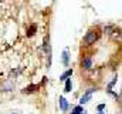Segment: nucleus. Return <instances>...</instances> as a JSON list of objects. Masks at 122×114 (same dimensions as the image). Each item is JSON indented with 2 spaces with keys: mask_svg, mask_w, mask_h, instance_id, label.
Instances as JSON below:
<instances>
[{
  "mask_svg": "<svg viewBox=\"0 0 122 114\" xmlns=\"http://www.w3.org/2000/svg\"><path fill=\"white\" fill-rule=\"evenodd\" d=\"M95 90H97L95 87H92V88H88V91H87V93H85V94H84V96H82L81 98H80V104H81V106L90 101V98H91L92 93H95Z\"/></svg>",
  "mask_w": 122,
  "mask_h": 114,
  "instance_id": "nucleus-1",
  "label": "nucleus"
},
{
  "mask_svg": "<svg viewBox=\"0 0 122 114\" xmlns=\"http://www.w3.org/2000/svg\"><path fill=\"white\" fill-rule=\"evenodd\" d=\"M97 40V33L95 31H88L84 37V43L85 44H94V41Z\"/></svg>",
  "mask_w": 122,
  "mask_h": 114,
  "instance_id": "nucleus-2",
  "label": "nucleus"
},
{
  "mask_svg": "<svg viewBox=\"0 0 122 114\" xmlns=\"http://www.w3.org/2000/svg\"><path fill=\"white\" fill-rule=\"evenodd\" d=\"M81 66H82V68L84 70H90L92 67V57L91 56H85L82 58V61H81Z\"/></svg>",
  "mask_w": 122,
  "mask_h": 114,
  "instance_id": "nucleus-3",
  "label": "nucleus"
},
{
  "mask_svg": "<svg viewBox=\"0 0 122 114\" xmlns=\"http://www.w3.org/2000/svg\"><path fill=\"white\" fill-rule=\"evenodd\" d=\"M36 90H38V86L37 84H30L23 90V93H24V94H30V93H34Z\"/></svg>",
  "mask_w": 122,
  "mask_h": 114,
  "instance_id": "nucleus-4",
  "label": "nucleus"
},
{
  "mask_svg": "<svg viewBox=\"0 0 122 114\" xmlns=\"http://www.w3.org/2000/svg\"><path fill=\"white\" fill-rule=\"evenodd\" d=\"M58 101H60L61 110H62V111H67V110H68V101H67L64 97H60V100H58Z\"/></svg>",
  "mask_w": 122,
  "mask_h": 114,
  "instance_id": "nucleus-5",
  "label": "nucleus"
},
{
  "mask_svg": "<svg viewBox=\"0 0 122 114\" xmlns=\"http://www.w3.org/2000/svg\"><path fill=\"white\" fill-rule=\"evenodd\" d=\"M71 76H72V70H67L65 73H62L60 76V80L61 81H65V80H67L68 77H71Z\"/></svg>",
  "mask_w": 122,
  "mask_h": 114,
  "instance_id": "nucleus-6",
  "label": "nucleus"
},
{
  "mask_svg": "<svg viewBox=\"0 0 122 114\" xmlns=\"http://www.w3.org/2000/svg\"><path fill=\"white\" fill-rule=\"evenodd\" d=\"M71 88H72L71 79H67V80H65V87H64V91H65V93H70V91H71Z\"/></svg>",
  "mask_w": 122,
  "mask_h": 114,
  "instance_id": "nucleus-7",
  "label": "nucleus"
},
{
  "mask_svg": "<svg viewBox=\"0 0 122 114\" xmlns=\"http://www.w3.org/2000/svg\"><path fill=\"white\" fill-rule=\"evenodd\" d=\"M84 108H82V106H77V107H74V110H72V113L70 114H84Z\"/></svg>",
  "mask_w": 122,
  "mask_h": 114,
  "instance_id": "nucleus-8",
  "label": "nucleus"
},
{
  "mask_svg": "<svg viewBox=\"0 0 122 114\" xmlns=\"http://www.w3.org/2000/svg\"><path fill=\"white\" fill-rule=\"evenodd\" d=\"M68 60H70V54H68V50H64L62 53V63L65 66H68Z\"/></svg>",
  "mask_w": 122,
  "mask_h": 114,
  "instance_id": "nucleus-9",
  "label": "nucleus"
},
{
  "mask_svg": "<svg viewBox=\"0 0 122 114\" xmlns=\"http://www.w3.org/2000/svg\"><path fill=\"white\" fill-rule=\"evenodd\" d=\"M36 30H37V26H36V24H31V26H30V28H29V31H27V36H29V37H31V36H34Z\"/></svg>",
  "mask_w": 122,
  "mask_h": 114,
  "instance_id": "nucleus-10",
  "label": "nucleus"
},
{
  "mask_svg": "<svg viewBox=\"0 0 122 114\" xmlns=\"http://www.w3.org/2000/svg\"><path fill=\"white\" fill-rule=\"evenodd\" d=\"M13 88V84L11 83H9V84H4V86H1V91H10Z\"/></svg>",
  "mask_w": 122,
  "mask_h": 114,
  "instance_id": "nucleus-11",
  "label": "nucleus"
},
{
  "mask_svg": "<svg viewBox=\"0 0 122 114\" xmlns=\"http://www.w3.org/2000/svg\"><path fill=\"white\" fill-rule=\"evenodd\" d=\"M117 79H118V77H114V80H112V81H111V83L108 84V91H109V90H111V88L114 87V84L117 83Z\"/></svg>",
  "mask_w": 122,
  "mask_h": 114,
  "instance_id": "nucleus-12",
  "label": "nucleus"
},
{
  "mask_svg": "<svg viewBox=\"0 0 122 114\" xmlns=\"http://www.w3.org/2000/svg\"><path fill=\"white\" fill-rule=\"evenodd\" d=\"M104 108H105V104H99V106L97 107V110H98L99 113H102V110H104Z\"/></svg>",
  "mask_w": 122,
  "mask_h": 114,
  "instance_id": "nucleus-13",
  "label": "nucleus"
},
{
  "mask_svg": "<svg viewBox=\"0 0 122 114\" xmlns=\"http://www.w3.org/2000/svg\"><path fill=\"white\" fill-rule=\"evenodd\" d=\"M98 114H104V113H98Z\"/></svg>",
  "mask_w": 122,
  "mask_h": 114,
  "instance_id": "nucleus-14",
  "label": "nucleus"
},
{
  "mask_svg": "<svg viewBox=\"0 0 122 114\" xmlns=\"http://www.w3.org/2000/svg\"><path fill=\"white\" fill-rule=\"evenodd\" d=\"M11 114H17V113H11Z\"/></svg>",
  "mask_w": 122,
  "mask_h": 114,
  "instance_id": "nucleus-15",
  "label": "nucleus"
}]
</instances>
